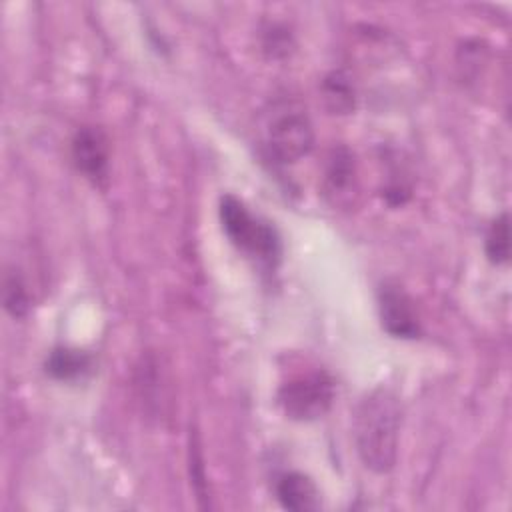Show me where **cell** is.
<instances>
[{"label":"cell","instance_id":"obj_1","mask_svg":"<svg viewBox=\"0 0 512 512\" xmlns=\"http://www.w3.org/2000/svg\"><path fill=\"white\" fill-rule=\"evenodd\" d=\"M400 424L402 406L392 390L378 386L360 398L354 410V442L368 470L386 474L394 468Z\"/></svg>","mask_w":512,"mask_h":512},{"label":"cell","instance_id":"obj_2","mask_svg":"<svg viewBox=\"0 0 512 512\" xmlns=\"http://www.w3.org/2000/svg\"><path fill=\"white\" fill-rule=\"evenodd\" d=\"M314 130L306 110L292 100H278L266 114L262 128V148L268 160L292 164L310 154Z\"/></svg>","mask_w":512,"mask_h":512},{"label":"cell","instance_id":"obj_3","mask_svg":"<svg viewBox=\"0 0 512 512\" xmlns=\"http://www.w3.org/2000/svg\"><path fill=\"white\" fill-rule=\"evenodd\" d=\"M220 222L230 242L260 262L274 266L280 260V238L272 224L256 218L236 196L220 198Z\"/></svg>","mask_w":512,"mask_h":512},{"label":"cell","instance_id":"obj_4","mask_svg":"<svg viewBox=\"0 0 512 512\" xmlns=\"http://www.w3.org/2000/svg\"><path fill=\"white\" fill-rule=\"evenodd\" d=\"M334 380L326 370H312L296 374L278 390V406L282 412L298 422L322 418L334 402Z\"/></svg>","mask_w":512,"mask_h":512},{"label":"cell","instance_id":"obj_5","mask_svg":"<svg viewBox=\"0 0 512 512\" xmlns=\"http://www.w3.org/2000/svg\"><path fill=\"white\" fill-rule=\"evenodd\" d=\"M382 328L394 338H418L420 322L412 298L398 282H384L378 292Z\"/></svg>","mask_w":512,"mask_h":512},{"label":"cell","instance_id":"obj_6","mask_svg":"<svg viewBox=\"0 0 512 512\" xmlns=\"http://www.w3.org/2000/svg\"><path fill=\"white\" fill-rule=\"evenodd\" d=\"M72 160L76 170L94 186L108 180V140L96 126H82L72 138Z\"/></svg>","mask_w":512,"mask_h":512},{"label":"cell","instance_id":"obj_7","mask_svg":"<svg viewBox=\"0 0 512 512\" xmlns=\"http://www.w3.org/2000/svg\"><path fill=\"white\" fill-rule=\"evenodd\" d=\"M276 498L282 508L292 512H312L320 508V492L302 472L280 474L276 480Z\"/></svg>","mask_w":512,"mask_h":512},{"label":"cell","instance_id":"obj_8","mask_svg":"<svg viewBox=\"0 0 512 512\" xmlns=\"http://www.w3.org/2000/svg\"><path fill=\"white\" fill-rule=\"evenodd\" d=\"M356 188V170H354V156L348 148L338 146L330 152L324 172V192L336 204L348 200L352 190Z\"/></svg>","mask_w":512,"mask_h":512},{"label":"cell","instance_id":"obj_9","mask_svg":"<svg viewBox=\"0 0 512 512\" xmlns=\"http://www.w3.org/2000/svg\"><path fill=\"white\" fill-rule=\"evenodd\" d=\"M46 374L60 382H72L82 378L92 368V356L86 350L70 348V346H58L54 348L46 362H44Z\"/></svg>","mask_w":512,"mask_h":512},{"label":"cell","instance_id":"obj_10","mask_svg":"<svg viewBox=\"0 0 512 512\" xmlns=\"http://www.w3.org/2000/svg\"><path fill=\"white\" fill-rule=\"evenodd\" d=\"M322 98L332 114H348L354 110L356 94L346 72L334 70L322 80Z\"/></svg>","mask_w":512,"mask_h":512},{"label":"cell","instance_id":"obj_11","mask_svg":"<svg viewBox=\"0 0 512 512\" xmlns=\"http://www.w3.org/2000/svg\"><path fill=\"white\" fill-rule=\"evenodd\" d=\"M486 256L492 264H506L510 258V234H508V214L502 212L492 220L486 240H484Z\"/></svg>","mask_w":512,"mask_h":512},{"label":"cell","instance_id":"obj_12","mask_svg":"<svg viewBox=\"0 0 512 512\" xmlns=\"http://www.w3.org/2000/svg\"><path fill=\"white\" fill-rule=\"evenodd\" d=\"M4 308L14 318H24L30 310V294L18 272H8L4 276Z\"/></svg>","mask_w":512,"mask_h":512}]
</instances>
